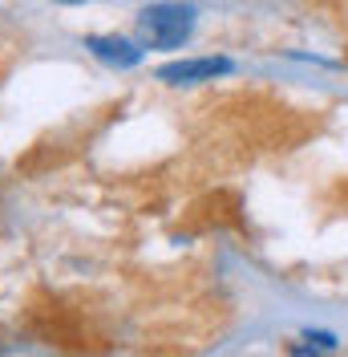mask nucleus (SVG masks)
<instances>
[{"instance_id": "f257e3e1", "label": "nucleus", "mask_w": 348, "mask_h": 357, "mask_svg": "<svg viewBox=\"0 0 348 357\" xmlns=\"http://www.w3.org/2000/svg\"><path fill=\"white\" fill-rule=\"evenodd\" d=\"M195 29L191 4H150L138 13V41L146 49H178Z\"/></svg>"}, {"instance_id": "f03ea898", "label": "nucleus", "mask_w": 348, "mask_h": 357, "mask_svg": "<svg viewBox=\"0 0 348 357\" xmlns=\"http://www.w3.org/2000/svg\"><path fill=\"white\" fill-rule=\"evenodd\" d=\"M223 73H231L227 57H187V61H171L158 69V82L166 86H198V82H215Z\"/></svg>"}, {"instance_id": "7ed1b4c3", "label": "nucleus", "mask_w": 348, "mask_h": 357, "mask_svg": "<svg viewBox=\"0 0 348 357\" xmlns=\"http://www.w3.org/2000/svg\"><path fill=\"white\" fill-rule=\"evenodd\" d=\"M86 49L97 57V61H106L113 69H130L142 61V41H130V37H86Z\"/></svg>"}, {"instance_id": "20e7f679", "label": "nucleus", "mask_w": 348, "mask_h": 357, "mask_svg": "<svg viewBox=\"0 0 348 357\" xmlns=\"http://www.w3.org/2000/svg\"><path fill=\"white\" fill-rule=\"evenodd\" d=\"M53 4H86V0H53Z\"/></svg>"}]
</instances>
